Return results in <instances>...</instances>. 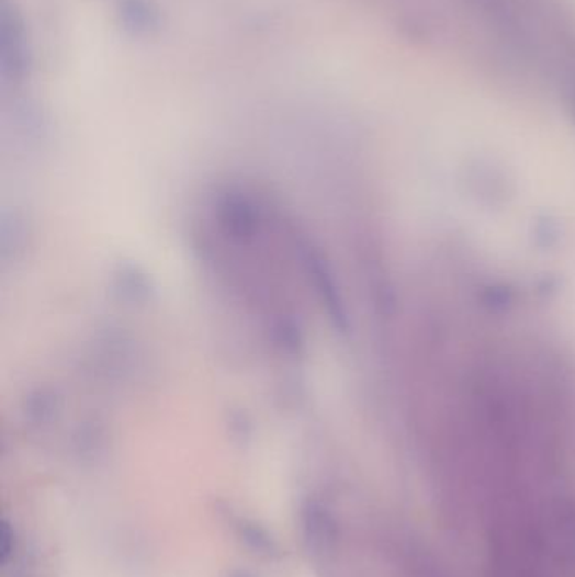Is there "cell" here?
Here are the masks:
<instances>
[{
    "instance_id": "obj_1",
    "label": "cell",
    "mask_w": 575,
    "mask_h": 577,
    "mask_svg": "<svg viewBox=\"0 0 575 577\" xmlns=\"http://www.w3.org/2000/svg\"><path fill=\"white\" fill-rule=\"evenodd\" d=\"M574 112H575V99H574Z\"/></svg>"
}]
</instances>
